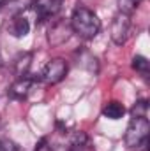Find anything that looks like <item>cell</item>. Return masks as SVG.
<instances>
[{
    "instance_id": "cell-4",
    "label": "cell",
    "mask_w": 150,
    "mask_h": 151,
    "mask_svg": "<svg viewBox=\"0 0 150 151\" xmlns=\"http://www.w3.org/2000/svg\"><path fill=\"white\" fill-rule=\"evenodd\" d=\"M67 74V62L64 58H53L48 62V65L42 70V81L46 84H57Z\"/></svg>"
},
{
    "instance_id": "cell-15",
    "label": "cell",
    "mask_w": 150,
    "mask_h": 151,
    "mask_svg": "<svg viewBox=\"0 0 150 151\" xmlns=\"http://www.w3.org/2000/svg\"><path fill=\"white\" fill-rule=\"evenodd\" d=\"M133 2H134V4H138V2H140V0H133Z\"/></svg>"
},
{
    "instance_id": "cell-11",
    "label": "cell",
    "mask_w": 150,
    "mask_h": 151,
    "mask_svg": "<svg viewBox=\"0 0 150 151\" xmlns=\"http://www.w3.org/2000/svg\"><path fill=\"white\" fill-rule=\"evenodd\" d=\"M0 151H23L20 144H16L11 139H2L0 141Z\"/></svg>"
},
{
    "instance_id": "cell-13",
    "label": "cell",
    "mask_w": 150,
    "mask_h": 151,
    "mask_svg": "<svg viewBox=\"0 0 150 151\" xmlns=\"http://www.w3.org/2000/svg\"><path fill=\"white\" fill-rule=\"evenodd\" d=\"M4 2H5V0H0V7H2V5H4Z\"/></svg>"
},
{
    "instance_id": "cell-2",
    "label": "cell",
    "mask_w": 150,
    "mask_h": 151,
    "mask_svg": "<svg viewBox=\"0 0 150 151\" xmlns=\"http://www.w3.org/2000/svg\"><path fill=\"white\" fill-rule=\"evenodd\" d=\"M149 132H150V123L147 119V116H133L127 130H125V146L129 150L143 151L147 148L149 142Z\"/></svg>"
},
{
    "instance_id": "cell-10",
    "label": "cell",
    "mask_w": 150,
    "mask_h": 151,
    "mask_svg": "<svg viewBox=\"0 0 150 151\" xmlns=\"http://www.w3.org/2000/svg\"><path fill=\"white\" fill-rule=\"evenodd\" d=\"M133 69H134L136 72H140V74L147 76V74H149V70H150L149 60H147L145 56H141V55L134 56V58H133Z\"/></svg>"
},
{
    "instance_id": "cell-5",
    "label": "cell",
    "mask_w": 150,
    "mask_h": 151,
    "mask_svg": "<svg viewBox=\"0 0 150 151\" xmlns=\"http://www.w3.org/2000/svg\"><path fill=\"white\" fill-rule=\"evenodd\" d=\"M62 4L64 0H36L32 5L39 19H50L60 12Z\"/></svg>"
},
{
    "instance_id": "cell-3",
    "label": "cell",
    "mask_w": 150,
    "mask_h": 151,
    "mask_svg": "<svg viewBox=\"0 0 150 151\" xmlns=\"http://www.w3.org/2000/svg\"><path fill=\"white\" fill-rule=\"evenodd\" d=\"M131 16L127 12H117L113 16L111 21V40L117 44V46H122L127 42V39L131 35Z\"/></svg>"
},
{
    "instance_id": "cell-6",
    "label": "cell",
    "mask_w": 150,
    "mask_h": 151,
    "mask_svg": "<svg viewBox=\"0 0 150 151\" xmlns=\"http://www.w3.org/2000/svg\"><path fill=\"white\" fill-rule=\"evenodd\" d=\"M71 35V25H67L66 21H58L55 23L51 28H50V34H48V40L50 44L53 46H58L62 42H66Z\"/></svg>"
},
{
    "instance_id": "cell-7",
    "label": "cell",
    "mask_w": 150,
    "mask_h": 151,
    "mask_svg": "<svg viewBox=\"0 0 150 151\" xmlns=\"http://www.w3.org/2000/svg\"><path fill=\"white\" fill-rule=\"evenodd\" d=\"M30 86H32V79L30 77H20L18 81H14L9 88V97L14 99V100H23L27 99L28 91H30Z\"/></svg>"
},
{
    "instance_id": "cell-14",
    "label": "cell",
    "mask_w": 150,
    "mask_h": 151,
    "mask_svg": "<svg viewBox=\"0 0 150 151\" xmlns=\"http://www.w3.org/2000/svg\"><path fill=\"white\" fill-rule=\"evenodd\" d=\"M69 151H79V150H76V148H73V150H69Z\"/></svg>"
},
{
    "instance_id": "cell-8",
    "label": "cell",
    "mask_w": 150,
    "mask_h": 151,
    "mask_svg": "<svg viewBox=\"0 0 150 151\" xmlns=\"http://www.w3.org/2000/svg\"><path fill=\"white\" fill-rule=\"evenodd\" d=\"M28 32H30V23H28V19H27L25 16H16V18L12 19V23H11V34H12L14 37L21 39V37H25Z\"/></svg>"
},
{
    "instance_id": "cell-1",
    "label": "cell",
    "mask_w": 150,
    "mask_h": 151,
    "mask_svg": "<svg viewBox=\"0 0 150 151\" xmlns=\"http://www.w3.org/2000/svg\"><path fill=\"white\" fill-rule=\"evenodd\" d=\"M71 30L81 39H94L101 30V19L87 7H78L71 18Z\"/></svg>"
},
{
    "instance_id": "cell-12",
    "label": "cell",
    "mask_w": 150,
    "mask_h": 151,
    "mask_svg": "<svg viewBox=\"0 0 150 151\" xmlns=\"http://www.w3.org/2000/svg\"><path fill=\"white\" fill-rule=\"evenodd\" d=\"M147 109H149L147 100H140V102H136V106L133 107V116H147Z\"/></svg>"
},
{
    "instance_id": "cell-9",
    "label": "cell",
    "mask_w": 150,
    "mask_h": 151,
    "mask_svg": "<svg viewBox=\"0 0 150 151\" xmlns=\"http://www.w3.org/2000/svg\"><path fill=\"white\" fill-rule=\"evenodd\" d=\"M103 114H104L108 119H120V118L125 114V107H124V104H120V102H117V100H111V102H108V104L103 107Z\"/></svg>"
}]
</instances>
